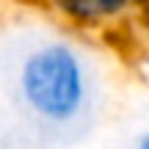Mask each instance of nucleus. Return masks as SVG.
Listing matches in <instances>:
<instances>
[{"label": "nucleus", "mask_w": 149, "mask_h": 149, "mask_svg": "<svg viewBox=\"0 0 149 149\" xmlns=\"http://www.w3.org/2000/svg\"><path fill=\"white\" fill-rule=\"evenodd\" d=\"M17 91L31 116L44 124H69L86 111L91 72L83 53L66 39L33 47L17 72Z\"/></svg>", "instance_id": "f257e3e1"}, {"label": "nucleus", "mask_w": 149, "mask_h": 149, "mask_svg": "<svg viewBox=\"0 0 149 149\" xmlns=\"http://www.w3.org/2000/svg\"><path fill=\"white\" fill-rule=\"evenodd\" d=\"M50 8L72 28L102 31L127 19L144 0H47Z\"/></svg>", "instance_id": "f03ea898"}, {"label": "nucleus", "mask_w": 149, "mask_h": 149, "mask_svg": "<svg viewBox=\"0 0 149 149\" xmlns=\"http://www.w3.org/2000/svg\"><path fill=\"white\" fill-rule=\"evenodd\" d=\"M130 149H149V130H144V133L133 141V146H130Z\"/></svg>", "instance_id": "7ed1b4c3"}]
</instances>
